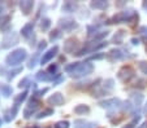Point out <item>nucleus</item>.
Here are the masks:
<instances>
[{
    "label": "nucleus",
    "instance_id": "1",
    "mask_svg": "<svg viewBox=\"0 0 147 128\" xmlns=\"http://www.w3.org/2000/svg\"><path fill=\"white\" fill-rule=\"evenodd\" d=\"M28 57V52L24 48H18V49L13 50L12 53H9L5 58V64L9 65V66H17L20 65L24 60H26Z\"/></svg>",
    "mask_w": 147,
    "mask_h": 128
},
{
    "label": "nucleus",
    "instance_id": "2",
    "mask_svg": "<svg viewBox=\"0 0 147 128\" xmlns=\"http://www.w3.org/2000/svg\"><path fill=\"white\" fill-rule=\"evenodd\" d=\"M92 71H94V66H92V64H90V62H81V64L78 65L77 69L70 74V76L78 79V78H82V76L89 75V74H91Z\"/></svg>",
    "mask_w": 147,
    "mask_h": 128
},
{
    "label": "nucleus",
    "instance_id": "3",
    "mask_svg": "<svg viewBox=\"0 0 147 128\" xmlns=\"http://www.w3.org/2000/svg\"><path fill=\"white\" fill-rule=\"evenodd\" d=\"M18 43V35L16 32H8L1 40V45H0V49H8V48L13 47Z\"/></svg>",
    "mask_w": 147,
    "mask_h": 128
},
{
    "label": "nucleus",
    "instance_id": "4",
    "mask_svg": "<svg viewBox=\"0 0 147 128\" xmlns=\"http://www.w3.org/2000/svg\"><path fill=\"white\" fill-rule=\"evenodd\" d=\"M134 76V70L130 66H124L117 74V78L121 82H129Z\"/></svg>",
    "mask_w": 147,
    "mask_h": 128
},
{
    "label": "nucleus",
    "instance_id": "5",
    "mask_svg": "<svg viewBox=\"0 0 147 128\" xmlns=\"http://www.w3.org/2000/svg\"><path fill=\"white\" fill-rule=\"evenodd\" d=\"M59 26H60V27L63 29L64 31H67V32H70V31H73L74 29L78 27L77 23H76L73 20H69V18L60 20V21H59Z\"/></svg>",
    "mask_w": 147,
    "mask_h": 128
},
{
    "label": "nucleus",
    "instance_id": "6",
    "mask_svg": "<svg viewBox=\"0 0 147 128\" xmlns=\"http://www.w3.org/2000/svg\"><path fill=\"white\" fill-rule=\"evenodd\" d=\"M77 48H78V40L74 39V38H70V39H68L67 42L64 43V52L65 53L73 54Z\"/></svg>",
    "mask_w": 147,
    "mask_h": 128
},
{
    "label": "nucleus",
    "instance_id": "7",
    "mask_svg": "<svg viewBox=\"0 0 147 128\" xmlns=\"http://www.w3.org/2000/svg\"><path fill=\"white\" fill-rule=\"evenodd\" d=\"M121 101L119 98H109V100H104V101H100L99 102V106L104 109H116L119 106H121Z\"/></svg>",
    "mask_w": 147,
    "mask_h": 128
},
{
    "label": "nucleus",
    "instance_id": "8",
    "mask_svg": "<svg viewBox=\"0 0 147 128\" xmlns=\"http://www.w3.org/2000/svg\"><path fill=\"white\" fill-rule=\"evenodd\" d=\"M57 50H59V47H57V45H55L53 48L48 49L46 53H43V57L40 58V64L45 65V64H47V62H50L51 60H52L53 57L57 54Z\"/></svg>",
    "mask_w": 147,
    "mask_h": 128
},
{
    "label": "nucleus",
    "instance_id": "9",
    "mask_svg": "<svg viewBox=\"0 0 147 128\" xmlns=\"http://www.w3.org/2000/svg\"><path fill=\"white\" fill-rule=\"evenodd\" d=\"M48 103L50 105H55V106H61L63 103H64V97H63V95L59 92L53 93L52 96H50L48 97Z\"/></svg>",
    "mask_w": 147,
    "mask_h": 128
},
{
    "label": "nucleus",
    "instance_id": "10",
    "mask_svg": "<svg viewBox=\"0 0 147 128\" xmlns=\"http://www.w3.org/2000/svg\"><path fill=\"white\" fill-rule=\"evenodd\" d=\"M96 123L89 122V120H83V119H77L74 120V128H95Z\"/></svg>",
    "mask_w": 147,
    "mask_h": 128
},
{
    "label": "nucleus",
    "instance_id": "11",
    "mask_svg": "<svg viewBox=\"0 0 147 128\" xmlns=\"http://www.w3.org/2000/svg\"><path fill=\"white\" fill-rule=\"evenodd\" d=\"M33 7H34V3H33V1H30V0H26V1H20V8H21V11H22L24 14H26V16H28V14L31 12Z\"/></svg>",
    "mask_w": 147,
    "mask_h": 128
},
{
    "label": "nucleus",
    "instance_id": "12",
    "mask_svg": "<svg viewBox=\"0 0 147 128\" xmlns=\"http://www.w3.org/2000/svg\"><path fill=\"white\" fill-rule=\"evenodd\" d=\"M34 26H35V23H34V22H29V23H26V25L24 26L22 29H21V35H22L24 38H29V36H30L31 34H33Z\"/></svg>",
    "mask_w": 147,
    "mask_h": 128
},
{
    "label": "nucleus",
    "instance_id": "13",
    "mask_svg": "<svg viewBox=\"0 0 147 128\" xmlns=\"http://www.w3.org/2000/svg\"><path fill=\"white\" fill-rule=\"evenodd\" d=\"M35 78L38 79V80H43V82H50V80L53 82V79H55L52 76V74H50V72H47V71H43V70L36 72Z\"/></svg>",
    "mask_w": 147,
    "mask_h": 128
},
{
    "label": "nucleus",
    "instance_id": "14",
    "mask_svg": "<svg viewBox=\"0 0 147 128\" xmlns=\"http://www.w3.org/2000/svg\"><path fill=\"white\" fill-rule=\"evenodd\" d=\"M0 93H1L5 98H8V97H11V96L13 95V89H12V87L8 86V84L1 83L0 84Z\"/></svg>",
    "mask_w": 147,
    "mask_h": 128
},
{
    "label": "nucleus",
    "instance_id": "15",
    "mask_svg": "<svg viewBox=\"0 0 147 128\" xmlns=\"http://www.w3.org/2000/svg\"><path fill=\"white\" fill-rule=\"evenodd\" d=\"M90 7L94 9H100V11H104V9L108 8V3L104 1V0H98V1H91Z\"/></svg>",
    "mask_w": 147,
    "mask_h": 128
},
{
    "label": "nucleus",
    "instance_id": "16",
    "mask_svg": "<svg viewBox=\"0 0 147 128\" xmlns=\"http://www.w3.org/2000/svg\"><path fill=\"white\" fill-rule=\"evenodd\" d=\"M130 100L133 101V105L134 106H137V107H139L141 106V103H142V101H143V95L142 93H139V92H134V93H131L130 95Z\"/></svg>",
    "mask_w": 147,
    "mask_h": 128
},
{
    "label": "nucleus",
    "instance_id": "17",
    "mask_svg": "<svg viewBox=\"0 0 147 128\" xmlns=\"http://www.w3.org/2000/svg\"><path fill=\"white\" fill-rule=\"evenodd\" d=\"M78 4L74 1H65L64 5H63V12H67V13H73V12L77 9Z\"/></svg>",
    "mask_w": 147,
    "mask_h": 128
},
{
    "label": "nucleus",
    "instance_id": "18",
    "mask_svg": "<svg viewBox=\"0 0 147 128\" xmlns=\"http://www.w3.org/2000/svg\"><path fill=\"white\" fill-rule=\"evenodd\" d=\"M74 113L77 115H83V114H89L90 107L87 105H77L74 107Z\"/></svg>",
    "mask_w": 147,
    "mask_h": 128
},
{
    "label": "nucleus",
    "instance_id": "19",
    "mask_svg": "<svg viewBox=\"0 0 147 128\" xmlns=\"http://www.w3.org/2000/svg\"><path fill=\"white\" fill-rule=\"evenodd\" d=\"M9 20H11L9 16H4L0 20V29H1V31H7L9 29Z\"/></svg>",
    "mask_w": 147,
    "mask_h": 128
},
{
    "label": "nucleus",
    "instance_id": "20",
    "mask_svg": "<svg viewBox=\"0 0 147 128\" xmlns=\"http://www.w3.org/2000/svg\"><path fill=\"white\" fill-rule=\"evenodd\" d=\"M109 57H111L112 60H121L122 57H124V53L120 49H112L111 52H109Z\"/></svg>",
    "mask_w": 147,
    "mask_h": 128
},
{
    "label": "nucleus",
    "instance_id": "21",
    "mask_svg": "<svg viewBox=\"0 0 147 128\" xmlns=\"http://www.w3.org/2000/svg\"><path fill=\"white\" fill-rule=\"evenodd\" d=\"M26 97H28V91H24L22 93H20L18 96H16V97H14V105L18 106L20 103L22 102V101L26 100Z\"/></svg>",
    "mask_w": 147,
    "mask_h": 128
},
{
    "label": "nucleus",
    "instance_id": "22",
    "mask_svg": "<svg viewBox=\"0 0 147 128\" xmlns=\"http://www.w3.org/2000/svg\"><path fill=\"white\" fill-rule=\"evenodd\" d=\"M122 40H124V31H117L116 35L113 36V39H112V43H115V44H121Z\"/></svg>",
    "mask_w": 147,
    "mask_h": 128
},
{
    "label": "nucleus",
    "instance_id": "23",
    "mask_svg": "<svg viewBox=\"0 0 147 128\" xmlns=\"http://www.w3.org/2000/svg\"><path fill=\"white\" fill-rule=\"evenodd\" d=\"M50 26H51V20L50 18H43V20L40 21V30L47 31L48 29H50Z\"/></svg>",
    "mask_w": 147,
    "mask_h": 128
},
{
    "label": "nucleus",
    "instance_id": "24",
    "mask_svg": "<svg viewBox=\"0 0 147 128\" xmlns=\"http://www.w3.org/2000/svg\"><path fill=\"white\" fill-rule=\"evenodd\" d=\"M108 32L109 31H100L99 34H95L94 35V38H92V43H95V42H98V40H102V39H104L107 35H108Z\"/></svg>",
    "mask_w": 147,
    "mask_h": 128
},
{
    "label": "nucleus",
    "instance_id": "25",
    "mask_svg": "<svg viewBox=\"0 0 147 128\" xmlns=\"http://www.w3.org/2000/svg\"><path fill=\"white\" fill-rule=\"evenodd\" d=\"M115 82H113V79H107L106 82H104V86H103V88L106 89L107 92H109V91H112L113 89V87H115Z\"/></svg>",
    "mask_w": 147,
    "mask_h": 128
},
{
    "label": "nucleus",
    "instance_id": "26",
    "mask_svg": "<svg viewBox=\"0 0 147 128\" xmlns=\"http://www.w3.org/2000/svg\"><path fill=\"white\" fill-rule=\"evenodd\" d=\"M53 114V110L52 109H46V110H43V111H40L38 115H36V118L38 119H42V118H46L48 117V115H52Z\"/></svg>",
    "mask_w": 147,
    "mask_h": 128
},
{
    "label": "nucleus",
    "instance_id": "27",
    "mask_svg": "<svg viewBox=\"0 0 147 128\" xmlns=\"http://www.w3.org/2000/svg\"><path fill=\"white\" fill-rule=\"evenodd\" d=\"M80 64H81V62H73V64L65 66V72H68V74H72V72L78 67V65H80Z\"/></svg>",
    "mask_w": 147,
    "mask_h": 128
},
{
    "label": "nucleus",
    "instance_id": "28",
    "mask_svg": "<svg viewBox=\"0 0 147 128\" xmlns=\"http://www.w3.org/2000/svg\"><path fill=\"white\" fill-rule=\"evenodd\" d=\"M39 53H40V52H36L35 54H34V57H31V60L29 61V65H28L29 69H33V67L36 65V62H38V57H39Z\"/></svg>",
    "mask_w": 147,
    "mask_h": 128
},
{
    "label": "nucleus",
    "instance_id": "29",
    "mask_svg": "<svg viewBox=\"0 0 147 128\" xmlns=\"http://www.w3.org/2000/svg\"><path fill=\"white\" fill-rule=\"evenodd\" d=\"M21 71H22V67H18V69H14V70H12V71H9V72H8L9 75L7 76V78H8V80H12V79H13L14 76L18 75Z\"/></svg>",
    "mask_w": 147,
    "mask_h": 128
},
{
    "label": "nucleus",
    "instance_id": "30",
    "mask_svg": "<svg viewBox=\"0 0 147 128\" xmlns=\"http://www.w3.org/2000/svg\"><path fill=\"white\" fill-rule=\"evenodd\" d=\"M61 36V31L60 30H53L52 32L50 34V40L51 42H55V40H57Z\"/></svg>",
    "mask_w": 147,
    "mask_h": 128
},
{
    "label": "nucleus",
    "instance_id": "31",
    "mask_svg": "<svg viewBox=\"0 0 147 128\" xmlns=\"http://www.w3.org/2000/svg\"><path fill=\"white\" fill-rule=\"evenodd\" d=\"M138 32H139V35H141L142 39L147 43V26H142V27H139Z\"/></svg>",
    "mask_w": 147,
    "mask_h": 128
},
{
    "label": "nucleus",
    "instance_id": "32",
    "mask_svg": "<svg viewBox=\"0 0 147 128\" xmlns=\"http://www.w3.org/2000/svg\"><path fill=\"white\" fill-rule=\"evenodd\" d=\"M55 128H69V122L67 120H60L55 124Z\"/></svg>",
    "mask_w": 147,
    "mask_h": 128
},
{
    "label": "nucleus",
    "instance_id": "33",
    "mask_svg": "<svg viewBox=\"0 0 147 128\" xmlns=\"http://www.w3.org/2000/svg\"><path fill=\"white\" fill-rule=\"evenodd\" d=\"M29 84H33V83L30 82V79L29 78H25V79H22V80L18 83V87L20 88H25V87H29Z\"/></svg>",
    "mask_w": 147,
    "mask_h": 128
},
{
    "label": "nucleus",
    "instance_id": "34",
    "mask_svg": "<svg viewBox=\"0 0 147 128\" xmlns=\"http://www.w3.org/2000/svg\"><path fill=\"white\" fill-rule=\"evenodd\" d=\"M133 103H131V101H125L124 103H122V107H124V110H126V111H130L131 109H133Z\"/></svg>",
    "mask_w": 147,
    "mask_h": 128
},
{
    "label": "nucleus",
    "instance_id": "35",
    "mask_svg": "<svg viewBox=\"0 0 147 128\" xmlns=\"http://www.w3.org/2000/svg\"><path fill=\"white\" fill-rule=\"evenodd\" d=\"M139 69H141V71L143 72V74L147 75V62H144V61L139 62Z\"/></svg>",
    "mask_w": 147,
    "mask_h": 128
},
{
    "label": "nucleus",
    "instance_id": "36",
    "mask_svg": "<svg viewBox=\"0 0 147 128\" xmlns=\"http://www.w3.org/2000/svg\"><path fill=\"white\" fill-rule=\"evenodd\" d=\"M17 113H18V106H17V105H13V107L11 109V115H12V119H14V118H16Z\"/></svg>",
    "mask_w": 147,
    "mask_h": 128
},
{
    "label": "nucleus",
    "instance_id": "37",
    "mask_svg": "<svg viewBox=\"0 0 147 128\" xmlns=\"http://www.w3.org/2000/svg\"><path fill=\"white\" fill-rule=\"evenodd\" d=\"M48 92V88H45V89H40V91H38V92H35V95H34V98L36 97H40V96H43V93Z\"/></svg>",
    "mask_w": 147,
    "mask_h": 128
},
{
    "label": "nucleus",
    "instance_id": "38",
    "mask_svg": "<svg viewBox=\"0 0 147 128\" xmlns=\"http://www.w3.org/2000/svg\"><path fill=\"white\" fill-rule=\"evenodd\" d=\"M57 69H59V66H57V65H51V66L50 67H48V70H47V72H56V71H57Z\"/></svg>",
    "mask_w": 147,
    "mask_h": 128
},
{
    "label": "nucleus",
    "instance_id": "39",
    "mask_svg": "<svg viewBox=\"0 0 147 128\" xmlns=\"http://www.w3.org/2000/svg\"><path fill=\"white\" fill-rule=\"evenodd\" d=\"M46 47H47V43H46L45 40H43V42H40V43H39V45H38V52H40V50H43Z\"/></svg>",
    "mask_w": 147,
    "mask_h": 128
},
{
    "label": "nucleus",
    "instance_id": "40",
    "mask_svg": "<svg viewBox=\"0 0 147 128\" xmlns=\"http://www.w3.org/2000/svg\"><path fill=\"white\" fill-rule=\"evenodd\" d=\"M104 58V54L103 53H100V54H92L91 57H90V60H102Z\"/></svg>",
    "mask_w": 147,
    "mask_h": 128
},
{
    "label": "nucleus",
    "instance_id": "41",
    "mask_svg": "<svg viewBox=\"0 0 147 128\" xmlns=\"http://www.w3.org/2000/svg\"><path fill=\"white\" fill-rule=\"evenodd\" d=\"M5 122H11L12 120V115H11V110H7L5 111V117H4Z\"/></svg>",
    "mask_w": 147,
    "mask_h": 128
},
{
    "label": "nucleus",
    "instance_id": "42",
    "mask_svg": "<svg viewBox=\"0 0 147 128\" xmlns=\"http://www.w3.org/2000/svg\"><path fill=\"white\" fill-rule=\"evenodd\" d=\"M138 120H139V117H137V118H136V119H134V122L129 123V124H128V125H125V127H124V128H134V124H136V123H137V122H138Z\"/></svg>",
    "mask_w": 147,
    "mask_h": 128
},
{
    "label": "nucleus",
    "instance_id": "43",
    "mask_svg": "<svg viewBox=\"0 0 147 128\" xmlns=\"http://www.w3.org/2000/svg\"><path fill=\"white\" fill-rule=\"evenodd\" d=\"M61 82H64V78H63V76H59L57 80H53V86H57V84L61 83Z\"/></svg>",
    "mask_w": 147,
    "mask_h": 128
},
{
    "label": "nucleus",
    "instance_id": "44",
    "mask_svg": "<svg viewBox=\"0 0 147 128\" xmlns=\"http://www.w3.org/2000/svg\"><path fill=\"white\" fill-rule=\"evenodd\" d=\"M7 74V70H5V67L4 66H1V65H0V76L1 75H5Z\"/></svg>",
    "mask_w": 147,
    "mask_h": 128
},
{
    "label": "nucleus",
    "instance_id": "45",
    "mask_svg": "<svg viewBox=\"0 0 147 128\" xmlns=\"http://www.w3.org/2000/svg\"><path fill=\"white\" fill-rule=\"evenodd\" d=\"M130 42H131V44H134V45L139 44V40H138V39H136V38H133V39H131Z\"/></svg>",
    "mask_w": 147,
    "mask_h": 128
},
{
    "label": "nucleus",
    "instance_id": "46",
    "mask_svg": "<svg viewBox=\"0 0 147 128\" xmlns=\"http://www.w3.org/2000/svg\"><path fill=\"white\" fill-rule=\"evenodd\" d=\"M3 11H4V4L1 3V1H0V14L3 13Z\"/></svg>",
    "mask_w": 147,
    "mask_h": 128
},
{
    "label": "nucleus",
    "instance_id": "47",
    "mask_svg": "<svg viewBox=\"0 0 147 128\" xmlns=\"http://www.w3.org/2000/svg\"><path fill=\"white\" fill-rule=\"evenodd\" d=\"M125 4H126V1H121V3H117V7H119V8H121V7H124Z\"/></svg>",
    "mask_w": 147,
    "mask_h": 128
},
{
    "label": "nucleus",
    "instance_id": "48",
    "mask_svg": "<svg viewBox=\"0 0 147 128\" xmlns=\"http://www.w3.org/2000/svg\"><path fill=\"white\" fill-rule=\"evenodd\" d=\"M138 128H147V122H143Z\"/></svg>",
    "mask_w": 147,
    "mask_h": 128
},
{
    "label": "nucleus",
    "instance_id": "49",
    "mask_svg": "<svg viewBox=\"0 0 147 128\" xmlns=\"http://www.w3.org/2000/svg\"><path fill=\"white\" fill-rule=\"evenodd\" d=\"M143 111L147 114V102H146V105H144V107H143Z\"/></svg>",
    "mask_w": 147,
    "mask_h": 128
},
{
    "label": "nucleus",
    "instance_id": "50",
    "mask_svg": "<svg viewBox=\"0 0 147 128\" xmlns=\"http://www.w3.org/2000/svg\"><path fill=\"white\" fill-rule=\"evenodd\" d=\"M28 128H39L38 125H34V127H28Z\"/></svg>",
    "mask_w": 147,
    "mask_h": 128
},
{
    "label": "nucleus",
    "instance_id": "51",
    "mask_svg": "<svg viewBox=\"0 0 147 128\" xmlns=\"http://www.w3.org/2000/svg\"><path fill=\"white\" fill-rule=\"evenodd\" d=\"M0 125H1V119H0Z\"/></svg>",
    "mask_w": 147,
    "mask_h": 128
}]
</instances>
